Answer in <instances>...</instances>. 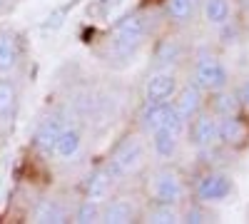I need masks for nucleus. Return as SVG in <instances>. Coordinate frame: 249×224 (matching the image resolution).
Listing matches in <instances>:
<instances>
[{
	"instance_id": "4be33fe9",
	"label": "nucleus",
	"mask_w": 249,
	"mask_h": 224,
	"mask_svg": "<svg viewBox=\"0 0 249 224\" xmlns=\"http://www.w3.org/2000/svg\"><path fill=\"white\" fill-rule=\"evenodd\" d=\"M100 212H102V205L97 199H82L80 205H77V209H75V214H72V222H77V224H92V222H100Z\"/></svg>"
},
{
	"instance_id": "5701e85b",
	"label": "nucleus",
	"mask_w": 249,
	"mask_h": 224,
	"mask_svg": "<svg viewBox=\"0 0 249 224\" xmlns=\"http://www.w3.org/2000/svg\"><path fill=\"white\" fill-rule=\"evenodd\" d=\"M147 222H152V224H175V222H179V212L175 209V205L155 202V207L147 212Z\"/></svg>"
},
{
	"instance_id": "bb28decb",
	"label": "nucleus",
	"mask_w": 249,
	"mask_h": 224,
	"mask_svg": "<svg viewBox=\"0 0 249 224\" xmlns=\"http://www.w3.org/2000/svg\"><path fill=\"white\" fill-rule=\"evenodd\" d=\"M120 3H122V0H100V10L107 15V13H112V10H115Z\"/></svg>"
},
{
	"instance_id": "0eeeda50",
	"label": "nucleus",
	"mask_w": 249,
	"mask_h": 224,
	"mask_svg": "<svg viewBox=\"0 0 249 224\" xmlns=\"http://www.w3.org/2000/svg\"><path fill=\"white\" fill-rule=\"evenodd\" d=\"M195 194L202 205L222 202L232 194V179H230V174H222V172H207L204 177H199Z\"/></svg>"
},
{
	"instance_id": "1a4fd4ad",
	"label": "nucleus",
	"mask_w": 249,
	"mask_h": 224,
	"mask_svg": "<svg viewBox=\"0 0 249 224\" xmlns=\"http://www.w3.org/2000/svg\"><path fill=\"white\" fill-rule=\"evenodd\" d=\"M18 85L8 75H0V130H8L18 112Z\"/></svg>"
},
{
	"instance_id": "39448f33",
	"label": "nucleus",
	"mask_w": 249,
	"mask_h": 224,
	"mask_svg": "<svg viewBox=\"0 0 249 224\" xmlns=\"http://www.w3.org/2000/svg\"><path fill=\"white\" fill-rule=\"evenodd\" d=\"M177 90V75L172 70H157L144 83V103H167V100H175Z\"/></svg>"
},
{
	"instance_id": "f03ea898",
	"label": "nucleus",
	"mask_w": 249,
	"mask_h": 224,
	"mask_svg": "<svg viewBox=\"0 0 249 224\" xmlns=\"http://www.w3.org/2000/svg\"><path fill=\"white\" fill-rule=\"evenodd\" d=\"M142 165H144V142L132 135V137H124L115 147V152L110 155L107 170L112 172V177H130Z\"/></svg>"
},
{
	"instance_id": "393cba45",
	"label": "nucleus",
	"mask_w": 249,
	"mask_h": 224,
	"mask_svg": "<svg viewBox=\"0 0 249 224\" xmlns=\"http://www.w3.org/2000/svg\"><path fill=\"white\" fill-rule=\"evenodd\" d=\"M182 222H190V224H202V222H212V214L210 212H207L204 207H190V209H187L184 212V219Z\"/></svg>"
},
{
	"instance_id": "6ab92c4d",
	"label": "nucleus",
	"mask_w": 249,
	"mask_h": 224,
	"mask_svg": "<svg viewBox=\"0 0 249 224\" xmlns=\"http://www.w3.org/2000/svg\"><path fill=\"white\" fill-rule=\"evenodd\" d=\"M204 20L210 25H227L232 17V3L230 0H204Z\"/></svg>"
},
{
	"instance_id": "412c9836",
	"label": "nucleus",
	"mask_w": 249,
	"mask_h": 224,
	"mask_svg": "<svg viewBox=\"0 0 249 224\" xmlns=\"http://www.w3.org/2000/svg\"><path fill=\"white\" fill-rule=\"evenodd\" d=\"M199 0H167V15L175 23H190L197 13Z\"/></svg>"
},
{
	"instance_id": "9d476101",
	"label": "nucleus",
	"mask_w": 249,
	"mask_h": 224,
	"mask_svg": "<svg viewBox=\"0 0 249 224\" xmlns=\"http://www.w3.org/2000/svg\"><path fill=\"white\" fill-rule=\"evenodd\" d=\"M33 222H37V224H65V222H70V214H68V207L62 205L60 199L45 197L35 205Z\"/></svg>"
},
{
	"instance_id": "423d86ee",
	"label": "nucleus",
	"mask_w": 249,
	"mask_h": 224,
	"mask_svg": "<svg viewBox=\"0 0 249 224\" xmlns=\"http://www.w3.org/2000/svg\"><path fill=\"white\" fill-rule=\"evenodd\" d=\"M62 127H65V115H62V112H53V115H48V117L37 125V130H35V135H33V147H35L40 155L53 157V152H55V142H57Z\"/></svg>"
},
{
	"instance_id": "a211bd4d",
	"label": "nucleus",
	"mask_w": 249,
	"mask_h": 224,
	"mask_svg": "<svg viewBox=\"0 0 249 224\" xmlns=\"http://www.w3.org/2000/svg\"><path fill=\"white\" fill-rule=\"evenodd\" d=\"M150 135H152V150H155V155H157L160 159H172L175 152H177V139H179V135L170 132L167 127H157V130L150 132Z\"/></svg>"
},
{
	"instance_id": "20e7f679",
	"label": "nucleus",
	"mask_w": 249,
	"mask_h": 224,
	"mask_svg": "<svg viewBox=\"0 0 249 224\" xmlns=\"http://www.w3.org/2000/svg\"><path fill=\"white\" fill-rule=\"evenodd\" d=\"M187 125H190V142L195 147L210 150L219 142V120H217V115L199 112L187 122Z\"/></svg>"
},
{
	"instance_id": "b1692460",
	"label": "nucleus",
	"mask_w": 249,
	"mask_h": 224,
	"mask_svg": "<svg viewBox=\"0 0 249 224\" xmlns=\"http://www.w3.org/2000/svg\"><path fill=\"white\" fill-rule=\"evenodd\" d=\"M237 107H239V100H237V95L217 90V100H214V115H219V117H230V115H237Z\"/></svg>"
},
{
	"instance_id": "aec40b11",
	"label": "nucleus",
	"mask_w": 249,
	"mask_h": 224,
	"mask_svg": "<svg viewBox=\"0 0 249 224\" xmlns=\"http://www.w3.org/2000/svg\"><path fill=\"white\" fill-rule=\"evenodd\" d=\"M182 57V45L177 37H164L162 43L157 45V52H155V63L160 68H167L172 63H177V60Z\"/></svg>"
},
{
	"instance_id": "f257e3e1",
	"label": "nucleus",
	"mask_w": 249,
	"mask_h": 224,
	"mask_svg": "<svg viewBox=\"0 0 249 224\" xmlns=\"http://www.w3.org/2000/svg\"><path fill=\"white\" fill-rule=\"evenodd\" d=\"M150 30V17L135 10L122 15L117 23L112 25V55L122 63H130V60L137 55V50L144 45V37H147Z\"/></svg>"
},
{
	"instance_id": "2eb2a0df",
	"label": "nucleus",
	"mask_w": 249,
	"mask_h": 224,
	"mask_svg": "<svg viewBox=\"0 0 249 224\" xmlns=\"http://www.w3.org/2000/svg\"><path fill=\"white\" fill-rule=\"evenodd\" d=\"M110 185H112V172L107 167H97L92 170L85 182H82V192H85L88 199H105L107 192H110Z\"/></svg>"
},
{
	"instance_id": "4468645a",
	"label": "nucleus",
	"mask_w": 249,
	"mask_h": 224,
	"mask_svg": "<svg viewBox=\"0 0 249 224\" xmlns=\"http://www.w3.org/2000/svg\"><path fill=\"white\" fill-rule=\"evenodd\" d=\"M175 97H177V100H172V105H175V110L179 112V117H182L184 122H190L195 115L202 112V92H199L197 85L184 87V90H177Z\"/></svg>"
},
{
	"instance_id": "ddd939ff",
	"label": "nucleus",
	"mask_w": 249,
	"mask_h": 224,
	"mask_svg": "<svg viewBox=\"0 0 249 224\" xmlns=\"http://www.w3.org/2000/svg\"><path fill=\"white\" fill-rule=\"evenodd\" d=\"M80 147H82V132L72 125H65L62 132H60V137H57V142H55L53 157H57L62 162H70L72 157H77Z\"/></svg>"
},
{
	"instance_id": "9b49d317",
	"label": "nucleus",
	"mask_w": 249,
	"mask_h": 224,
	"mask_svg": "<svg viewBox=\"0 0 249 224\" xmlns=\"http://www.w3.org/2000/svg\"><path fill=\"white\" fill-rule=\"evenodd\" d=\"M20 40L13 30H0V75H10L20 63Z\"/></svg>"
},
{
	"instance_id": "cd10ccee",
	"label": "nucleus",
	"mask_w": 249,
	"mask_h": 224,
	"mask_svg": "<svg viewBox=\"0 0 249 224\" xmlns=\"http://www.w3.org/2000/svg\"><path fill=\"white\" fill-rule=\"evenodd\" d=\"M10 3H13V0H0V10H5Z\"/></svg>"
},
{
	"instance_id": "f3484780",
	"label": "nucleus",
	"mask_w": 249,
	"mask_h": 224,
	"mask_svg": "<svg viewBox=\"0 0 249 224\" xmlns=\"http://www.w3.org/2000/svg\"><path fill=\"white\" fill-rule=\"evenodd\" d=\"M170 107H172V100L167 103H144V110L140 112V125L144 132H155L157 127L164 125V120L170 115Z\"/></svg>"
},
{
	"instance_id": "f8f14e48",
	"label": "nucleus",
	"mask_w": 249,
	"mask_h": 224,
	"mask_svg": "<svg viewBox=\"0 0 249 224\" xmlns=\"http://www.w3.org/2000/svg\"><path fill=\"white\" fill-rule=\"evenodd\" d=\"M137 217V209L130 199H110L102 205V212H100V222H107V224H127V222H135Z\"/></svg>"
},
{
	"instance_id": "6e6552de",
	"label": "nucleus",
	"mask_w": 249,
	"mask_h": 224,
	"mask_svg": "<svg viewBox=\"0 0 249 224\" xmlns=\"http://www.w3.org/2000/svg\"><path fill=\"white\" fill-rule=\"evenodd\" d=\"M150 192H152L155 202H162V205H177V202L182 199L184 187H182V179L172 170H160L152 177Z\"/></svg>"
},
{
	"instance_id": "a878e982",
	"label": "nucleus",
	"mask_w": 249,
	"mask_h": 224,
	"mask_svg": "<svg viewBox=\"0 0 249 224\" xmlns=\"http://www.w3.org/2000/svg\"><path fill=\"white\" fill-rule=\"evenodd\" d=\"M237 100H239V103H242L244 107H249V80H247V83L239 87V95H237Z\"/></svg>"
},
{
	"instance_id": "dca6fc26",
	"label": "nucleus",
	"mask_w": 249,
	"mask_h": 224,
	"mask_svg": "<svg viewBox=\"0 0 249 224\" xmlns=\"http://www.w3.org/2000/svg\"><path fill=\"white\" fill-rule=\"evenodd\" d=\"M247 137H249V127L244 120H239L237 115L222 117V122H219V139L222 142H227L232 147H242Z\"/></svg>"
},
{
	"instance_id": "7ed1b4c3",
	"label": "nucleus",
	"mask_w": 249,
	"mask_h": 224,
	"mask_svg": "<svg viewBox=\"0 0 249 224\" xmlns=\"http://www.w3.org/2000/svg\"><path fill=\"white\" fill-rule=\"evenodd\" d=\"M230 83V72H227L224 63L214 55H202L195 65V85L207 92L224 90Z\"/></svg>"
}]
</instances>
